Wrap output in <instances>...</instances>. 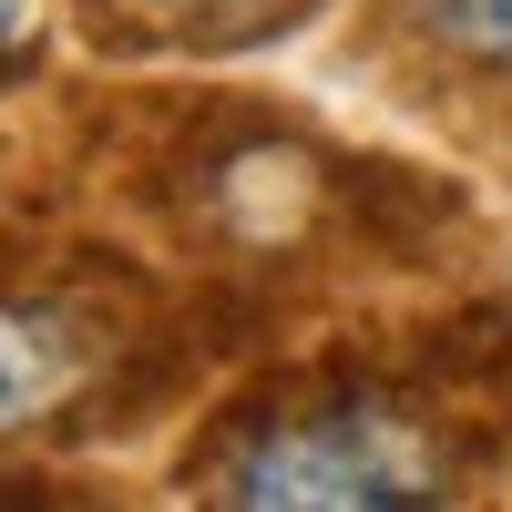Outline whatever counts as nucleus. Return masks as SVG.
Instances as JSON below:
<instances>
[{
    "label": "nucleus",
    "instance_id": "nucleus-1",
    "mask_svg": "<svg viewBox=\"0 0 512 512\" xmlns=\"http://www.w3.org/2000/svg\"><path fill=\"white\" fill-rule=\"evenodd\" d=\"M451 461L431 431H410L400 410H297L267 420L226 461V502L246 512H420L441 502Z\"/></svg>",
    "mask_w": 512,
    "mask_h": 512
},
{
    "label": "nucleus",
    "instance_id": "nucleus-2",
    "mask_svg": "<svg viewBox=\"0 0 512 512\" xmlns=\"http://www.w3.org/2000/svg\"><path fill=\"white\" fill-rule=\"evenodd\" d=\"M72 379H82V338L52 308H0V431L52 410Z\"/></svg>",
    "mask_w": 512,
    "mask_h": 512
},
{
    "label": "nucleus",
    "instance_id": "nucleus-3",
    "mask_svg": "<svg viewBox=\"0 0 512 512\" xmlns=\"http://www.w3.org/2000/svg\"><path fill=\"white\" fill-rule=\"evenodd\" d=\"M441 41L451 52H472V62H502L512 72V0H441Z\"/></svg>",
    "mask_w": 512,
    "mask_h": 512
},
{
    "label": "nucleus",
    "instance_id": "nucleus-4",
    "mask_svg": "<svg viewBox=\"0 0 512 512\" xmlns=\"http://www.w3.org/2000/svg\"><path fill=\"white\" fill-rule=\"evenodd\" d=\"M31 52V0H0V72Z\"/></svg>",
    "mask_w": 512,
    "mask_h": 512
}]
</instances>
